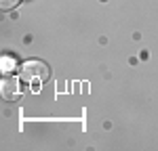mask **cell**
<instances>
[{"label": "cell", "instance_id": "4", "mask_svg": "<svg viewBox=\"0 0 158 151\" xmlns=\"http://www.w3.org/2000/svg\"><path fill=\"white\" fill-rule=\"evenodd\" d=\"M13 59H4V69H11V67H13Z\"/></svg>", "mask_w": 158, "mask_h": 151}, {"label": "cell", "instance_id": "1", "mask_svg": "<svg viewBox=\"0 0 158 151\" xmlns=\"http://www.w3.org/2000/svg\"><path fill=\"white\" fill-rule=\"evenodd\" d=\"M49 65L44 61H38V59H32V61H25L21 67H19V78L23 82H44L49 78Z\"/></svg>", "mask_w": 158, "mask_h": 151}, {"label": "cell", "instance_id": "2", "mask_svg": "<svg viewBox=\"0 0 158 151\" xmlns=\"http://www.w3.org/2000/svg\"><path fill=\"white\" fill-rule=\"evenodd\" d=\"M0 92H2V99L4 101H17L21 97V82H19V78H15V76L2 78Z\"/></svg>", "mask_w": 158, "mask_h": 151}, {"label": "cell", "instance_id": "3", "mask_svg": "<svg viewBox=\"0 0 158 151\" xmlns=\"http://www.w3.org/2000/svg\"><path fill=\"white\" fill-rule=\"evenodd\" d=\"M19 2L21 0H0V6H2V11H11L15 6H19Z\"/></svg>", "mask_w": 158, "mask_h": 151}]
</instances>
